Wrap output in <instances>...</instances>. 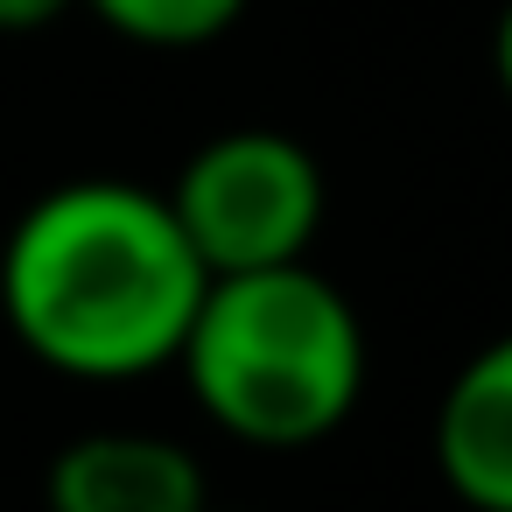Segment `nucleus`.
<instances>
[{
	"instance_id": "nucleus-1",
	"label": "nucleus",
	"mask_w": 512,
	"mask_h": 512,
	"mask_svg": "<svg viewBox=\"0 0 512 512\" xmlns=\"http://www.w3.org/2000/svg\"><path fill=\"white\" fill-rule=\"evenodd\" d=\"M211 274L162 190L78 176L36 197L0 253V309L22 351L71 379H141L176 365Z\"/></svg>"
},
{
	"instance_id": "nucleus-2",
	"label": "nucleus",
	"mask_w": 512,
	"mask_h": 512,
	"mask_svg": "<svg viewBox=\"0 0 512 512\" xmlns=\"http://www.w3.org/2000/svg\"><path fill=\"white\" fill-rule=\"evenodd\" d=\"M197 407L253 449H309L365 393V323L309 260L218 274L176 351Z\"/></svg>"
},
{
	"instance_id": "nucleus-3",
	"label": "nucleus",
	"mask_w": 512,
	"mask_h": 512,
	"mask_svg": "<svg viewBox=\"0 0 512 512\" xmlns=\"http://www.w3.org/2000/svg\"><path fill=\"white\" fill-rule=\"evenodd\" d=\"M204 274H260L309 253L323 225V169L274 127H232L204 141L162 190Z\"/></svg>"
},
{
	"instance_id": "nucleus-4",
	"label": "nucleus",
	"mask_w": 512,
	"mask_h": 512,
	"mask_svg": "<svg viewBox=\"0 0 512 512\" xmlns=\"http://www.w3.org/2000/svg\"><path fill=\"white\" fill-rule=\"evenodd\" d=\"M50 512H204V463L169 442V435H141V428H99L78 435L50 456L43 477Z\"/></svg>"
},
{
	"instance_id": "nucleus-5",
	"label": "nucleus",
	"mask_w": 512,
	"mask_h": 512,
	"mask_svg": "<svg viewBox=\"0 0 512 512\" xmlns=\"http://www.w3.org/2000/svg\"><path fill=\"white\" fill-rule=\"evenodd\" d=\"M435 470L470 512H512V330L449 379L435 407Z\"/></svg>"
},
{
	"instance_id": "nucleus-6",
	"label": "nucleus",
	"mask_w": 512,
	"mask_h": 512,
	"mask_svg": "<svg viewBox=\"0 0 512 512\" xmlns=\"http://www.w3.org/2000/svg\"><path fill=\"white\" fill-rule=\"evenodd\" d=\"M78 8H92L113 36L141 50H197L246 15V0H78Z\"/></svg>"
},
{
	"instance_id": "nucleus-7",
	"label": "nucleus",
	"mask_w": 512,
	"mask_h": 512,
	"mask_svg": "<svg viewBox=\"0 0 512 512\" xmlns=\"http://www.w3.org/2000/svg\"><path fill=\"white\" fill-rule=\"evenodd\" d=\"M78 0H0V36H29V29H50L57 15H71Z\"/></svg>"
},
{
	"instance_id": "nucleus-8",
	"label": "nucleus",
	"mask_w": 512,
	"mask_h": 512,
	"mask_svg": "<svg viewBox=\"0 0 512 512\" xmlns=\"http://www.w3.org/2000/svg\"><path fill=\"white\" fill-rule=\"evenodd\" d=\"M491 71H498V85L512 99V0H505V15H498V36H491Z\"/></svg>"
},
{
	"instance_id": "nucleus-9",
	"label": "nucleus",
	"mask_w": 512,
	"mask_h": 512,
	"mask_svg": "<svg viewBox=\"0 0 512 512\" xmlns=\"http://www.w3.org/2000/svg\"><path fill=\"white\" fill-rule=\"evenodd\" d=\"M204 512H218V505H204Z\"/></svg>"
}]
</instances>
